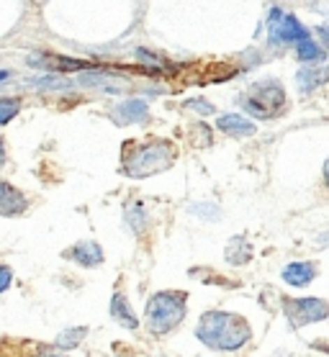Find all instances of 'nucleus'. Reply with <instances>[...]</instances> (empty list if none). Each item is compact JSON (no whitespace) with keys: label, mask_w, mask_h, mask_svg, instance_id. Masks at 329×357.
Returning a JSON list of instances; mask_svg holds the SVG:
<instances>
[{"label":"nucleus","mask_w":329,"mask_h":357,"mask_svg":"<svg viewBox=\"0 0 329 357\" xmlns=\"http://www.w3.org/2000/svg\"><path fill=\"white\" fill-rule=\"evenodd\" d=\"M196 337L211 349H221V352H237L249 342L252 329L242 317L237 314H226V311H209L203 314L196 329Z\"/></svg>","instance_id":"nucleus-1"},{"label":"nucleus","mask_w":329,"mask_h":357,"mask_svg":"<svg viewBox=\"0 0 329 357\" xmlns=\"http://www.w3.org/2000/svg\"><path fill=\"white\" fill-rule=\"evenodd\" d=\"M131 155L124 157V172L129 178H149L154 172L168 170L175 152L168 142H152V144H131Z\"/></svg>","instance_id":"nucleus-2"},{"label":"nucleus","mask_w":329,"mask_h":357,"mask_svg":"<svg viewBox=\"0 0 329 357\" xmlns=\"http://www.w3.org/2000/svg\"><path fill=\"white\" fill-rule=\"evenodd\" d=\"M188 296L180 291L154 293L147 303V324L154 334H170L185 319Z\"/></svg>","instance_id":"nucleus-3"},{"label":"nucleus","mask_w":329,"mask_h":357,"mask_svg":"<svg viewBox=\"0 0 329 357\" xmlns=\"http://www.w3.org/2000/svg\"><path fill=\"white\" fill-rule=\"evenodd\" d=\"M283 106H286V93L281 82H260L242 98V108L257 119H273Z\"/></svg>","instance_id":"nucleus-4"},{"label":"nucleus","mask_w":329,"mask_h":357,"mask_svg":"<svg viewBox=\"0 0 329 357\" xmlns=\"http://www.w3.org/2000/svg\"><path fill=\"white\" fill-rule=\"evenodd\" d=\"M283 314L288 317L293 329L316 324L329 317V303L321 298H283Z\"/></svg>","instance_id":"nucleus-5"},{"label":"nucleus","mask_w":329,"mask_h":357,"mask_svg":"<svg viewBox=\"0 0 329 357\" xmlns=\"http://www.w3.org/2000/svg\"><path fill=\"white\" fill-rule=\"evenodd\" d=\"M309 39V31L298 24L296 16H283L275 26H270V41L278 44H298V41Z\"/></svg>","instance_id":"nucleus-6"},{"label":"nucleus","mask_w":329,"mask_h":357,"mask_svg":"<svg viewBox=\"0 0 329 357\" xmlns=\"http://www.w3.org/2000/svg\"><path fill=\"white\" fill-rule=\"evenodd\" d=\"M26 208H29V198L16 185L0 180V216H21Z\"/></svg>","instance_id":"nucleus-7"},{"label":"nucleus","mask_w":329,"mask_h":357,"mask_svg":"<svg viewBox=\"0 0 329 357\" xmlns=\"http://www.w3.org/2000/svg\"><path fill=\"white\" fill-rule=\"evenodd\" d=\"M64 257L75 260L82 268H96V265L103 262V250H101L98 242H78L75 247H70V250L64 252Z\"/></svg>","instance_id":"nucleus-8"},{"label":"nucleus","mask_w":329,"mask_h":357,"mask_svg":"<svg viewBox=\"0 0 329 357\" xmlns=\"http://www.w3.org/2000/svg\"><path fill=\"white\" fill-rule=\"evenodd\" d=\"M111 116L121 126H131V123H145L147 116H149V108H147L145 100L134 98V100H124L121 106H116V111Z\"/></svg>","instance_id":"nucleus-9"},{"label":"nucleus","mask_w":329,"mask_h":357,"mask_svg":"<svg viewBox=\"0 0 329 357\" xmlns=\"http://www.w3.org/2000/svg\"><path fill=\"white\" fill-rule=\"evenodd\" d=\"M316 265L314 262H291V265H286L283 268V280L288 285H293V288H304V285H309L316 278Z\"/></svg>","instance_id":"nucleus-10"},{"label":"nucleus","mask_w":329,"mask_h":357,"mask_svg":"<svg viewBox=\"0 0 329 357\" xmlns=\"http://www.w3.org/2000/svg\"><path fill=\"white\" fill-rule=\"evenodd\" d=\"M217 129L229 134V137H249V134H255L257 131V126L252 121H247L244 116L226 114V116H219L217 119Z\"/></svg>","instance_id":"nucleus-11"},{"label":"nucleus","mask_w":329,"mask_h":357,"mask_svg":"<svg viewBox=\"0 0 329 357\" xmlns=\"http://www.w3.org/2000/svg\"><path fill=\"white\" fill-rule=\"evenodd\" d=\"M111 317L116 319L121 326H126V329H137L139 326V319L134 317V311H131L124 293H116L111 298Z\"/></svg>","instance_id":"nucleus-12"},{"label":"nucleus","mask_w":329,"mask_h":357,"mask_svg":"<svg viewBox=\"0 0 329 357\" xmlns=\"http://www.w3.org/2000/svg\"><path fill=\"white\" fill-rule=\"evenodd\" d=\"M249 260H252V247H249L247 236L229 239V244H226V262L240 268V265H247Z\"/></svg>","instance_id":"nucleus-13"},{"label":"nucleus","mask_w":329,"mask_h":357,"mask_svg":"<svg viewBox=\"0 0 329 357\" xmlns=\"http://www.w3.org/2000/svg\"><path fill=\"white\" fill-rule=\"evenodd\" d=\"M296 57H298V62L309 65V62H321V59L327 57V52H324L319 44H314L312 39H304L296 44Z\"/></svg>","instance_id":"nucleus-14"},{"label":"nucleus","mask_w":329,"mask_h":357,"mask_svg":"<svg viewBox=\"0 0 329 357\" xmlns=\"http://www.w3.org/2000/svg\"><path fill=\"white\" fill-rule=\"evenodd\" d=\"M85 334H88V329H85V326H78V329H64V332L54 340V347H59V349L78 347V344L85 340Z\"/></svg>","instance_id":"nucleus-15"},{"label":"nucleus","mask_w":329,"mask_h":357,"mask_svg":"<svg viewBox=\"0 0 329 357\" xmlns=\"http://www.w3.org/2000/svg\"><path fill=\"white\" fill-rule=\"evenodd\" d=\"M29 85L39 90H64V88H70L73 82L67 80V77H59V75H47V77H39V80L29 82Z\"/></svg>","instance_id":"nucleus-16"},{"label":"nucleus","mask_w":329,"mask_h":357,"mask_svg":"<svg viewBox=\"0 0 329 357\" xmlns=\"http://www.w3.org/2000/svg\"><path fill=\"white\" fill-rule=\"evenodd\" d=\"M21 111V100L18 98H0V126L10 123V119H16Z\"/></svg>","instance_id":"nucleus-17"},{"label":"nucleus","mask_w":329,"mask_h":357,"mask_svg":"<svg viewBox=\"0 0 329 357\" xmlns=\"http://www.w3.org/2000/svg\"><path fill=\"white\" fill-rule=\"evenodd\" d=\"M324 77H327V75H319V70H301V73H298V85H301V90L309 93V90L316 88Z\"/></svg>","instance_id":"nucleus-18"},{"label":"nucleus","mask_w":329,"mask_h":357,"mask_svg":"<svg viewBox=\"0 0 329 357\" xmlns=\"http://www.w3.org/2000/svg\"><path fill=\"white\" fill-rule=\"evenodd\" d=\"M126 219L131 227H137L139 231L145 229V213H142V206L139 203H134V206H129L126 208Z\"/></svg>","instance_id":"nucleus-19"},{"label":"nucleus","mask_w":329,"mask_h":357,"mask_svg":"<svg viewBox=\"0 0 329 357\" xmlns=\"http://www.w3.org/2000/svg\"><path fill=\"white\" fill-rule=\"evenodd\" d=\"M10 280H13V270H10L8 265H0V293L8 291Z\"/></svg>","instance_id":"nucleus-20"},{"label":"nucleus","mask_w":329,"mask_h":357,"mask_svg":"<svg viewBox=\"0 0 329 357\" xmlns=\"http://www.w3.org/2000/svg\"><path fill=\"white\" fill-rule=\"evenodd\" d=\"M191 108H198L201 114H214V108H211L209 103H206V100H193Z\"/></svg>","instance_id":"nucleus-21"},{"label":"nucleus","mask_w":329,"mask_h":357,"mask_svg":"<svg viewBox=\"0 0 329 357\" xmlns=\"http://www.w3.org/2000/svg\"><path fill=\"white\" fill-rule=\"evenodd\" d=\"M206 208H209V206H193V213H206ZM211 216H214V219H217V216H219V211H211Z\"/></svg>","instance_id":"nucleus-22"},{"label":"nucleus","mask_w":329,"mask_h":357,"mask_svg":"<svg viewBox=\"0 0 329 357\" xmlns=\"http://www.w3.org/2000/svg\"><path fill=\"white\" fill-rule=\"evenodd\" d=\"M6 165V142H3V137H0V167Z\"/></svg>","instance_id":"nucleus-23"},{"label":"nucleus","mask_w":329,"mask_h":357,"mask_svg":"<svg viewBox=\"0 0 329 357\" xmlns=\"http://www.w3.org/2000/svg\"><path fill=\"white\" fill-rule=\"evenodd\" d=\"M319 244H321V247H329V231L319 236Z\"/></svg>","instance_id":"nucleus-24"},{"label":"nucleus","mask_w":329,"mask_h":357,"mask_svg":"<svg viewBox=\"0 0 329 357\" xmlns=\"http://www.w3.org/2000/svg\"><path fill=\"white\" fill-rule=\"evenodd\" d=\"M8 77H10L8 70H0V82H3V80H8Z\"/></svg>","instance_id":"nucleus-25"},{"label":"nucleus","mask_w":329,"mask_h":357,"mask_svg":"<svg viewBox=\"0 0 329 357\" xmlns=\"http://www.w3.org/2000/svg\"><path fill=\"white\" fill-rule=\"evenodd\" d=\"M324 180H327V185H329V160L324 162Z\"/></svg>","instance_id":"nucleus-26"},{"label":"nucleus","mask_w":329,"mask_h":357,"mask_svg":"<svg viewBox=\"0 0 329 357\" xmlns=\"http://www.w3.org/2000/svg\"><path fill=\"white\" fill-rule=\"evenodd\" d=\"M39 357H62V355H52V352H44V355H39Z\"/></svg>","instance_id":"nucleus-27"}]
</instances>
